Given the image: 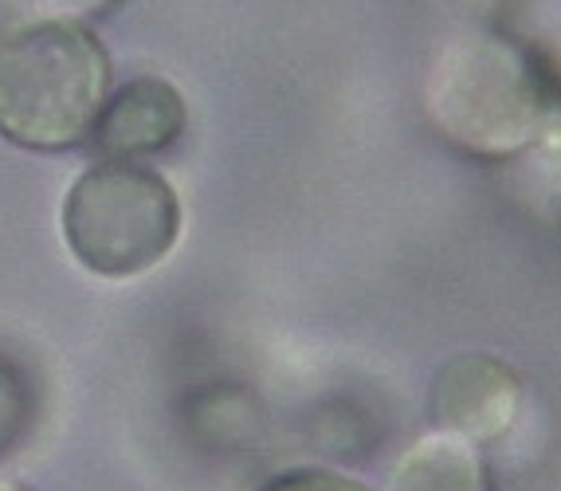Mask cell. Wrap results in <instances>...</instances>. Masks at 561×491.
Returning a JSON list of instances; mask_svg holds the SVG:
<instances>
[{
	"mask_svg": "<svg viewBox=\"0 0 561 491\" xmlns=\"http://www.w3.org/2000/svg\"><path fill=\"white\" fill-rule=\"evenodd\" d=\"M32 421V393L28 386L12 374L0 369V453H9V444L20 441V433Z\"/></svg>",
	"mask_w": 561,
	"mask_h": 491,
	"instance_id": "obj_9",
	"label": "cell"
},
{
	"mask_svg": "<svg viewBox=\"0 0 561 491\" xmlns=\"http://www.w3.org/2000/svg\"><path fill=\"white\" fill-rule=\"evenodd\" d=\"M0 491H24V488H20V483H12V480H4V476H0Z\"/></svg>",
	"mask_w": 561,
	"mask_h": 491,
	"instance_id": "obj_10",
	"label": "cell"
},
{
	"mask_svg": "<svg viewBox=\"0 0 561 491\" xmlns=\"http://www.w3.org/2000/svg\"><path fill=\"white\" fill-rule=\"evenodd\" d=\"M188 126L181 91L161 76H138L111 91L91 142L111 161H141L178 146Z\"/></svg>",
	"mask_w": 561,
	"mask_h": 491,
	"instance_id": "obj_5",
	"label": "cell"
},
{
	"mask_svg": "<svg viewBox=\"0 0 561 491\" xmlns=\"http://www.w3.org/2000/svg\"><path fill=\"white\" fill-rule=\"evenodd\" d=\"M436 433L459 436L468 444L499 441L518 421L523 381L506 362L491 354H459L444 362L428 393Z\"/></svg>",
	"mask_w": 561,
	"mask_h": 491,
	"instance_id": "obj_4",
	"label": "cell"
},
{
	"mask_svg": "<svg viewBox=\"0 0 561 491\" xmlns=\"http://www.w3.org/2000/svg\"><path fill=\"white\" fill-rule=\"evenodd\" d=\"M12 12V20H71L83 24L91 16L111 12L118 0H0Z\"/></svg>",
	"mask_w": 561,
	"mask_h": 491,
	"instance_id": "obj_8",
	"label": "cell"
},
{
	"mask_svg": "<svg viewBox=\"0 0 561 491\" xmlns=\"http://www.w3.org/2000/svg\"><path fill=\"white\" fill-rule=\"evenodd\" d=\"M111 95V56L87 24L12 20L0 28V138L64 153L91 142Z\"/></svg>",
	"mask_w": 561,
	"mask_h": 491,
	"instance_id": "obj_1",
	"label": "cell"
},
{
	"mask_svg": "<svg viewBox=\"0 0 561 491\" xmlns=\"http://www.w3.org/2000/svg\"><path fill=\"white\" fill-rule=\"evenodd\" d=\"M185 228L178 190L141 161H111L83 170L67 190L59 232L83 272L99 279H138L165 264Z\"/></svg>",
	"mask_w": 561,
	"mask_h": 491,
	"instance_id": "obj_3",
	"label": "cell"
},
{
	"mask_svg": "<svg viewBox=\"0 0 561 491\" xmlns=\"http://www.w3.org/2000/svg\"><path fill=\"white\" fill-rule=\"evenodd\" d=\"M385 491H495V480L476 444L428 433L404 448Z\"/></svg>",
	"mask_w": 561,
	"mask_h": 491,
	"instance_id": "obj_6",
	"label": "cell"
},
{
	"mask_svg": "<svg viewBox=\"0 0 561 491\" xmlns=\"http://www.w3.org/2000/svg\"><path fill=\"white\" fill-rule=\"evenodd\" d=\"M424 114L456 150L511 158L542 138L550 95L530 56L511 39L495 32H463L432 59Z\"/></svg>",
	"mask_w": 561,
	"mask_h": 491,
	"instance_id": "obj_2",
	"label": "cell"
},
{
	"mask_svg": "<svg viewBox=\"0 0 561 491\" xmlns=\"http://www.w3.org/2000/svg\"><path fill=\"white\" fill-rule=\"evenodd\" d=\"M255 491H374V488L365 480H357V476L302 464V468H287V472L267 476Z\"/></svg>",
	"mask_w": 561,
	"mask_h": 491,
	"instance_id": "obj_7",
	"label": "cell"
}]
</instances>
